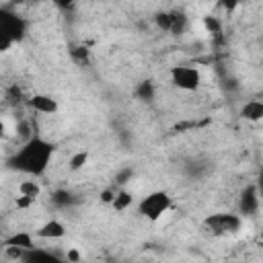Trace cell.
Listing matches in <instances>:
<instances>
[{
	"instance_id": "cell-1",
	"label": "cell",
	"mask_w": 263,
	"mask_h": 263,
	"mask_svg": "<svg viewBox=\"0 0 263 263\" xmlns=\"http://www.w3.org/2000/svg\"><path fill=\"white\" fill-rule=\"evenodd\" d=\"M55 146L41 138V136H29L6 160L10 171L23 173L27 177H43L53 160Z\"/></svg>"
},
{
	"instance_id": "cell-2",
	"label": "cell",
	"mask_w": 263,
	"mask_h": 263,
	"mask_svg": "<svg viewBox=\"0 0 263 263\" xmlns=\"http://www.w3.org/2000/svg\"><path fill=\"white\" fill-rule=\"evenodd\" d=\"M138 214L150 222H156L160 220L171 208H173V197L168 191L164 189H154L150 193H146L140 201H138Z\"/></svg>"
},
{
	"instance_id": "cell-3",
	"label": "cell",
	"mask_w": 263,
	"mask_h": 263,
	"mask_svg": "<svg viewBox=\"0 0 263 263\" xmlns=\"http://www.w3.org/2000/svg\"><path fill=\"white\" fill-rule=\"evenodd\" d=\"M245 218L240 214H230V212H222V214H210L203 220V228L214 234V236H226V234H236L242 228Z\"/></svg>"
},
{
	"instance_id": "cell-4",
	"label": "cell",
	"mask_w": 263,
	"mask_h": 263,
	"mask_svg": "<svg viewBox=\"0 0 263 263\" xmlns=\"http://www.w3.org/2000/svg\"><path fill=\"white\" fill-rule=\"evenodd\" d=\"M168 78H171V84L175 88L185 90V92H193L201 84V72L195 66H189V64H177V66H173L168 70Z\"/></svg>"
},
{
	"instance_id": "cell-5",
	"label": "cell",
	"mask_w": 263,
	"mask_h": 263,
	"mask_svg": "<svg viewBox=\"0 0 263 263\" xmlns=\"http://www.w3.org/2000/svg\"><path fill=\"white\" fill-rule=\"evenodd\" d=\"M0 29L14 43H21L25 39V35H27V21L12 6H2L0 8Z\"/></svg>"
},
{
	"instance_id": "cell-6",
	"label": "cell",
	"mask_w": 263,
	"mask_h": 263,
	"mask_svg": "<svg viewBox=\"0 0 263 263\" xmlns=\"http://www.w3.org/2000/svg\"><path fill=\"white\" fill-rule=\"evenodd\" d=\"M259 205H261L259 189L255 183H249L247 187H242V191L238 195V214L242 218H253L259 214Z\"/></svg>"
},
{
	"instance_id": "cell-7",
	"label": "cell",
	"mask_w": 263,
	"mask_h": 263,
	"mask_svg": "<svg viewBox=\"0 0 263 263\" xmlns=\"http://www.w3.org/2000/svg\"><path fill=\"white\" fill-rule=\"evenodd\" d=\"M27 105L35 111V113H41V115H55L60 111V105L58 101L51 97V95H45V92H37L33 97H29Z\"/></svg>"
},
{
	"instance_id": "cell-8",
	"label": "cell",
	"mask_w": 263,
	"mask_h": 263,
	"mask_svg": "<svg viewBox=\"0 0 263 263\" xmlns=\"http://www.w3.org/2000/svg\"><path fill=\"white\" fill-rule=\"evenodd\" d=\"M35 236L43 238V240H60L66 236V224L58 218H49L35 230Z\"/></svg>"
},
{
	"instance_id": "cell-9",
	"label": "cell",
	"mask_w": 263,
	"mask_h": 263,
	"mask_svg": "<svg viewBox=\"0 0 263 263\" xmlns=\"http://www.w3.org/2000/svg\"><path fill=\"white\" fill-rule=\"evenodd\" d=\"M6 245H12V247H21V249H33L35 247V234H31L29 230H18V232H12L10 236H6L2 240V247Z\"/></svg>"
},
{
	"instance_id": "cell-10",
	"label": "cell",
	"mask_w": 263,
	"mask_h": 263,
	"mask_svg": "<svg viewBox=\"0 0 263 263\" xmlns=\"http://www.w3.org/2000/svg\"><path fill=\"white\" fill-rule=\"evenodd\" d=\"M134 95H136V99L142 101V103H152V101L156 99V84H154L150 78L140 80V82L136 84V88H134Z\"/></svg>"
},
{
	"instance_id": "cell-11",
	"label": "cell",
	"mask_w": 263,
	"mask_h": 263,
	"mask_svg": "<svg viewBox=\"0 0 263 263\" xmlns=\"http://www.w3.org/2000/svg\"><path fill=\"white\" fill-rule=\"evenodd\" d=\"M240 117L247 121H261L263 119V101H259V99L247 101L240 109Z\"/></svg>"
},
{
	"instance_id": "cell-12",
	"label": "cell",
	"mask_w": 263,
	"mask_h": 263,
	"mask_svg": "<svg viewBox=\"0 0 263 263\" xmlns=\"http://www.w3.org/2000/svg\"><path fill=\"white\" fill-rule=\"evenodd\" d=\"M132 205H134V195L125 187H117V191H115V195L111 199V208L115 212H125Z\"/></svg>"
},
{
	"instance_id": "cell-13",
	"label": "cell",
	"mask_w": 263,
	"mask_h": 263,
	"mask_svg": "<svg viewBox=\"0 0 263 263\" xmlns=\"http://www.w3.org/2000/svg\"><path fill=\"white\" fill-rule=\"evenodd\" d=\"M187 25H189V18L183 10H171V29H168L171 35H183Z\"/></svg>"
},
{
	"instance_id": "cell-14",
	"label": "cell",
	"mask_w": 263,
	"mask_h": 263,
	"mask_svg": "<svg viewBox=\"0 0 263 263\" xmlns=\"http://www.w3.org/2000/svg\"><path fill=\"white\" fill-rule=\"evenodd\" d=\"M60 257L55 255V253H49L47 249H39L37 245L33 247V249H29L27 253H25V259L23 261H58Z\"/></svg>"
},
{
	"instance_id": "cell-15",
	"label": "cell",
	"mask_w": 263,
	"mask_h": 263,
	"mask_svg": "<svg viewBox=\"0 0 263 263\" xmlns=\"http://www.w3.org/2000/svg\"><path fill=\"white\" fill-rule=\"evenodd\" d=\"M18 195H27V197L37 199V197L41 195V185L35 181V177L25 179V181L18 183Z\"/></svg>"
},
{
	"instance_id": "cell-16",
	"label": "cell",
	"mask_w": 263,
	"mask_h": 263,
	"mask_svg": "<svg viewBox=\"0 0 263 263\" xmlns=\"http://www.w3.org/2000/svg\"><path fill=\"white\" fill-rule=\"evenodd\" d=\"M51 201H53L58 208H70V205L76 201V195H74L72 191H68V189H58V191H53Z\"/></svg>"
},
{
	"instance_id": "cell-17",
	"label": "cell",
	"mask_w": 263,
	"mask_h": 263,
	"mask_svg": "<svg viewBox=\"0 0 263 263\" xmlns=\"http://www.w3.org/2000/svg\"><path fill=\"white\" fill-rule=\"evenodd\" d=\"M86 162H88V152H86V150H80V152H74V154L70 156V160H68V168H70L72 173H76V171L84 168Z\"/></svg>"
},
{
	"instance_id": "cell-18",
	"label": "cell",
	"mask_w": 263,
	"mask_h": 263,
	"mask_svg": "<svg viewBox=\"0 0 263 263\" xmlns=\"http://www.w3.org/2000/svg\"><path fill=\"white\" fill-rule=\"evenodd\" d=\"M154 25H156L160 31L168 33V29H171V10H158V12L154 14Z\"/></svg>"
},
{
	"instance_id": "cell-19",
	"label": "cell",
	"mask_w": 263,
	"mask_h": 263,
	"mask_svg": "<svg viewBox=\"0 0 263 263\" xmlns=\"http://www.w3.org/2000/svg\"><path fill=\"white\" fill-rule=\"evenodd\" d=\"M25 253H27V249H21V247H12V245L4 247V257L10 259V261H23Z\"/></svg>"
},
{
	"instance_id": "cell-20",
	"label": "cell",
	"mask_w": 263,
	"mask_h": 263,
	"mask_svg": "<svg viewBox=\"0 0 263 263\" xmlns=\"http://www.w3.org/2000/svg\"><path fill=\"white\" fill-rule=\"evenodd\" d=\"M70 53H72V58H74L78 64H84V66H86V64L90 62V58H88V49H86V47H80V45H78V47H72Z\"/></svg>"
},
{
	"instance_id": "cell-21",
	"label": "cell",
	"mask_w": 263,
	"mask_h": 263,
	"mask_svg": "<svg viewBox=\"0 0 263 263\" xmlns=\"http://www.w3.org/2000/svg\"><path fill=\"white\" fill-rule=\"evenodd\" d=\"M134 177V171L129 168V166H125V168H121L117 175H115V187H123L129 179Z\"/></svg>"
},
{
	"instance_id": "cell-22",
	"label": "cell",
	"mask_w": 263,
	"mask_h": 263,
	"mask_svg": "<svg viewBox=\"0 0 263 263\" xmlns=\"http://www.w3.org/2000/svg\"><path fill=\"white\" fill-rule=\"evenodd\" d=\"M35 203V199L33 197H27V195H18L16 199H14V205L18 208V210H27V208H31Z\"/></svg>"
},
{
	"instance_id": "cell-23",
	"label": "cell",
	"mask_w": 263,
	"mask_h": 263,
	"mask_svg": "<svg viewBox=\"0 0 263 263\" xmlns=\"http://www.w3.org/2000/svg\"><path fill=\"white\" fill-rule=\"evenodd\" d=\"M12 45H14V41H12V39H10V37H8V35H6L2 29H0V53L8 51Z\"/></svg>"
},
{
	"instance_id": "cell-24",
	"label": "cell",
	"mask_w": 263,
	"mask_h": 263,
	"mask_svg": "<svg viewBox=\"0 0 263 263\" xmlns=\"http://www.w3.org/2000/svg\"><path fill=\"white\" fill-rule=\"evenodd\" d=\"M21 97H23V92H21V88H18V86H10V88H8V92H6V99H8L10 103H18V101H21Z\"/></svg>"
},
{
	"instance_id": "cell-25",
	"label": "cell",
	"mask_w": 263,
	"mask_h": 263,
	"mask_svg": "<svg viewBox=\"0 0 263 263\" xmlns=\"http://www.w3.org/2000/svg\"><path fill=\"white\" fill-rule=\"evenodd\" d=\"M115 191H117V187L115 185H111V187H107L103 193H101V201L103 203H111V199H113V195H115Z\"/></svg>"
},
{
	"instance_id": "cell-26",
	"label": "cell",
	"mask_w": 263,
	"mask_h": 263,
	"mask_svg": "<svg viewBox=\"0 0 263 263\" xmlns=\"http://www.w3.org/2000/svg\"><path fill=\"white\" fill-rule=\"evenodd\" d=\"M60 10H70V8H74L76 6V2L78 0H51Z\"/></svg>"
},
{
	"instance_id": "cell-27",
	"label": "cell",
	"mask_w": 263,
	"mask_h": 263,
	"mask_svg": "<svg viewBox=\"0 0 263 263\" xmlns=\"http://www.w3.org/2000/svg\"><path fill=\"white\" fill-rule=\"evenodd\" d=\"M240 2H242V0H222V4H224V6L228 8V10H232V8H236V6L240 4Z\"/></svg>"
},
{
	"instance_id": "cell-28",
	"label": "cell",
	"mask_w": 263,
	"mask_h": 263,
	"mask_svg": "<svg viewBox=\"0 0 263 263\" xmlns=\"http://www.w3.org/2000/svg\"><path fill=\"white\" fill-rule=\"evenodd\" d=\"M66 259H68V261H78V259H80V253L72 249V251H68V253H66Z\"/></svg>"
},
{
	"instance_id": "cell-29",
	"label": "cell",
	"mask_w": 263,
	"mask_h": 263,
	"mask_svg": "<svg viewBox=\"0 0 263 263\" xmlns=\"http://www.w3.org/2000/svg\"><path fill=\"white\" fill-rule=\"evenodd\" d=\"M4 136H6V125H4V121L0 119V140H2Z\"/></svg>"
},
{
	"instance_id": "cell-30",
	"label": "cell",
	"mask_w": 263,
	"mask_h": 263,
	"mask_svg": "<svg viewBox=\"0 0 263 263\" xmlns=\"http://www.w3.org/2000/svg\"><path fill=\"white\" fill-rule=\"evenodd\" d=\"M23 2H27V0H12V4H23Z\"/></svg>"
}]
</instances>
